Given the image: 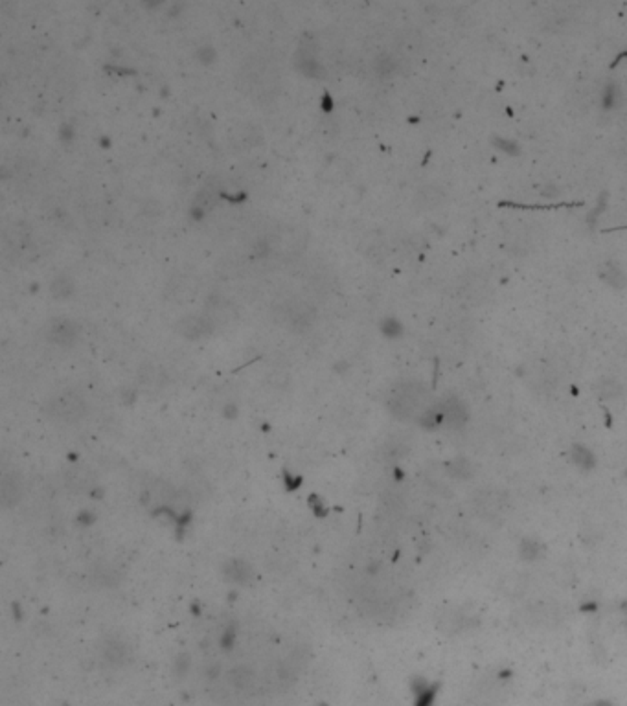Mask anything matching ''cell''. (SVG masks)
<instances>
[{
    "label": "cell",
    "mask_w": 627,
    "mask_h": 706,
    "mask_svg": "<svg viewBox=\"0 0 627 706\" xmlns=\"http://www.w3.org/2000/svg\"><path fill=\"white\" fill-rule=\"evenodd\" d=\"M205 317L212 322V326L228 324L237 317L236 305L221 294H210L205 303Z\"/></svg>",
    "instance_id": "obj_6"
},
{
    "label": "cell",
    "mask_w": 627,
    "mask_h": 706,
    "mask_svg": "<svg viewBox=\"0 0 627 706\" xmlns=\"http://www.w3.org/2000/svg\"><path fill=\"white\" fill-rule=\"evenodd\" d=\"M6 249L15 262H32L37 252L32 243L30 232L24 230L22 226H13L10 232H6Z\"/></svg>",
    "instance_id": "obj_5"
},
{
    "label": "cell",
    "mask_w": 627,
    "mask_h": 706,
    "mask_svg": "<svg viewBox=\"0 0 627 706\" xmlns=\"http://www.w3.org/2000/svg\"><path fill=\"white\" fill-rule=\"evenodd\" d=\"M259 140H261L259 129L254 126H248V124H241V126L234 127L232 133H230V142H232V146L236 149H250Z\"/></svg>",
    "instance_id": "obj_9"
},
{
    "label": "cell",
    "mask_w": 627,
    "mask_h": 706,
    "mask_svg": "<svg viewBox=\"0 0 627 706\" xmlns=\"http://www.w3.org/2000/svg\"><path fill=\"white\" fill-rule=\"evenodd\" d=\"M474 506H476V510H479L484 517H495V515H499L502 510V498L497 495V493L490 491V493H480L479 497H476V501H474Z\"/></svg>",
    "instance_id": "obj_11"
},
{
    "label": "cell",
    "mask_w": 627,
    "mask_h": 706,
    "mask_svg": "<svg viewBox=\"0 0 627 706\" xmlns=\"http://www.w3.org/2000/svg\"><path fill=\"white\" fill-rule=\"evenodd\" d=\"M46 337L55 344H72L78 337V326L69 319H53L46 326Z\"/></svg>",
    "instance_id": "obj_7"
},
{
    "label": "cell",
    "mask_w": 627,
    "mask_h": 706,
    "mask_svg": "<svg viewBox=\"0 0 627 706\" xmlns=\"http://www.w3.org/2000/svg\"><path fill=\"white\" fill-rule=\"evenodd\" d=\"M197 293V285L194 283L191 278H175L171 280L168 287V296L169 299L177 300V302H188V300H194Z\"/></svg>",
    "instance_id": "obj_10"
},
{
    "label": "cell",
    "mask_w": 627,
    "mask_h": 706,
    "mask_svg": "<svg viewBox=\"0 0 627 706\" xmlns=\"http://www.w3.org/2000/svg\"><path fill=\"white\" fill-rule=\"evenodd\" d=\"M438 622H440V629H443L445 633H458L465 625V616L458 609H445L438 618Z\"/></svg>",
    "instance_id": "obj_12"
},
{
    "label": "cell",
    "mask_w": 627,
    "mask_h": 706,
    "mask_svg": "<svg viewBox=\"0 0 627 706\" xmlns=\"http://www.w3.org/2000/svg\"><path fill=\"white\" fill-rule=\"evenodd\" d=\"M72 291H74V285H72V282H70L69 278L65 276L55 278V282H53L52 285V293L55 299H67V296L72 294Z\"/></svg>",
    "instance_id": "obj_14"
},
{
    "label": "cell",
    "mask_w": 627,
    "mask_h": 706,
    "mask_svg": "<svg viewBox=\"0 0 627 706\" xmlns=\"http://www.w3.org/2000/svg\"><path fill=\"white\" fill-rule=\"evenodd\" d=\"M212 322L203 314H188L184 319L179 320L177 324V330H179L180 335H184L186 339H200V337L208 335L212 331Z\"/></svg>",
    "instance_id": "obj_8"
},
{
    "label": "cell",
    "mask_w": 627,
    "mask_h": 706,
    "mask_svg": "<svg viewBox=\"0 0 627 706\" xmlns=\"http://www.w3.org/2000/svg\"><path fill=\"white\" fill-rule=\"evenodd\" d=\"M427 394L422 385L414 381H405L395 385L388 396V407L400 418H412L423 408Z\"/></svg>",
    "instance_id": "obj_2"
},
{
    "label": "cell",
    "mask_w": 627,
    "mask_h": 706,
    "mask_svg": "<svg viewBox=\"0 0 627 706\" xmlns=\"http://www.w3.org/2000/svg\"><path fill=\"white\" fill-rule=\"evenodd\" d=\"M436 195L440 197V192L434 188H423L422 192H420V195H418V199H422V206L423 208H432V206H436L438 201L436 199Z\"/></svg>",
    "instance_id": "obj_15"
},
{
    "label": "cell",
    "mask_w": 627,
    "mask_h": 706,
    "mask_svg": "<svg viewBox=\"0 0 627 706\" xmlns=\"http://www.w3.org/2000/svg\"><path fill=\"white\" fill-rule=\"evenodd\" d=\"M501 688L497 684H482L476 691V701H480L482 705H495L497 697L501 696Z\"/></svg>",
    "instance_id": "obj_13"
},
{
    "label": "cell",
    "mask_w": 627,
    "mask_h": 706,
    "mask_svg": "<svg viewBox=\"0 0 627 706\" xmlns=\"http://www.w3.org/2000/svg\"><path fill=\"white\" fill-rule=\"evenodd\" d=\"M605 269L609 271V274H601V278H603L605 282L612 283V285H618L617 280H620V283H624V274L620 272V269H618L615 263H607Z\"/></svg>",
    "instance_id": "obj_16"
},
{
    "label": "cell",
    "mask_w": 627,
    "mask_h": 706,
    "mask_svg": "<svg viewBox=\"0 0 627 706\" xmlns=\"http://www.w3.org/2000/svg\"><path fill=\"white\" fill-rule=\"evenodd\" d=\"M241 87L247 90L248 94L261 96L265 98V92L275 89V70L264 61H248V65L241 70Z\"/></svg>",
    "instance_id": "obj_3"
},
{
    "label": "cell",
    "mask_w": 627,
    "mask_h": 706,
    "mask_svg": "<svg viewBox=\"0 0 627 706\" xmlns=\"http://www.w3.org/2000/svg\"><path fill=\"white\" fill-rule=\"evenodd\" d=\"M87 405L83 398L78 396L76 392H65L59 394L48 403L46 414L50 418L63 421V423H76L85 416Z\"/></svg>",
    "instance_id": "obj_4"
},
{
    "label": "cell",
    "mask_w": 627,
    "mask_h": 706,
    "mask_svg": "<svg viewBox=\"0 0 627 706\" xmlns=\"http://www.w3.org/2000/svg\"><path fill=\"white\" fill-rule=\"evenodd\" d=\"M276 324L285 328V330L302 333V331L309 330L316 319V311L311 303L300 299H287L282 300L278 305L273 309Z\"/></svg>",
    "instance_id": "obj_1"
}]
</instances>
